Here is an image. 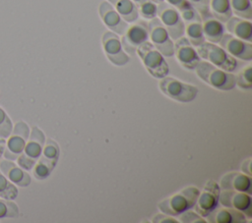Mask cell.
Listing matches in <instances>:
<instances>
[{
    "mask_svg": "<svg viewBox=\"0 0 252 223\" xmlns=\"http://www.w3.org/2000/svg\"><path fill=\"white\" fill-rule=\"evenodd\" d=\"M194 71L203 82L219 90H230L236 86L234 74L220 69L205 60H201Z\"/></svg>",
    "mask_w": 252,
    "mask_h": 223,
    "instance_id": "6da1fadb",
    "label": "cell"
},
{
    "mask_svg": "<svg viewBox=\"0 0 252 223\" xmlns=\"http://www.w3.org/2000/svg\"><path fill=\"white\" fill-rule=\"evenodd\" d=\"M200 195V190L194 186L187 187L173 195L161 200L158 207L165 214L171 216H179L184 211L194 207L197 198Z\"/></svg>",
    "mask_w": 252,
    "mask_h": 223,
    "instance_id": "7a4b0ae2",
    "label": "cell"
},
{
    "mask_svg": "<svg viewBox=\"0 0 252 223\" xmlns=\"http://www.w3.org/2000/svg\"><path fill=\"white\" fill-rule=\"evenodd\" d=\"M136 54L152 77L161 79L168 75L169 67L164 56L149 40L145 41L137 48Z\"/></svg>",
    "mask_w": 252,
    "mask_h": 223,
    "instance_id": "3957f363",
    "label": "cell"
},
{
    "mask_svg": "<svg viewBox=\"0 0 252 223\" xmlns=\"http://www.w3.org/2000/svg\"><path fill=\"white\" fill-rule=\"evenodd\" d=\"M201 59L213 64L214 66L227 72H234L238 66L237 59L229 55L222 47L217 43L205 41L196 47Z\"/></svg>",
    "mask_w": 252,
    "mask_h": 223,
    "instance_id": "277c9868",
    "label": "cell"
},
{
    "mask_svg": "<svg viewBox=\"0 0 252 223\" xmlns=\"http://www.w3.org/2000/svg\"><path fill=\"white\" fill-rule=\"evenodd\" d=\"M44 143L45 136L43 132L37 127H32L24 151L16 159L18 165L26 171L32 170L42 153Z\"/></svg>",
    "mask_w": 252,
    "mask_h": 223,
    "instance_id": "5b68a950",
    "label": "cell"
},
{
    "mask_svg": "<svg viewBox=\"0 0 252 223\" xmlns=\"http://www.w3.org/2000/svg\"><path fill=\"white\" fill-rule=\"evenodd\" d=\"M158 87L163 94L175 101L182 103L193 101L199 92L195 85L168 76L160 79Z\"/></svg>",
    "mask_w": 252,
    "mask_h": 223,
    "instance_id": "8992f818",
    "label": "cell"
},
{
    "mask_svg": "<svg viewBox=\"0 0 252 223\" xmlns=\"http://www.w3.org/2000/svg\"><path fill=\"white\" fill-rule=\"evenodd\" d=\"M158 18L173 41L184 36V23L180 13L165 1L158 4Z\"/></svg>",
    "mask_w": 252,
    "mask_h": 223,
    "instance_id": "52a82bcc",
    "label": "cell"
},
{
    "mask_svg": "<svg viewBox=\"0 0 252 223\" xmlns=\"http://www.w3.org/2000/svg\"><path fill=\"white\" fill-rule=\"evenodd\" d=\"M30 132L31 130L28 124L23 121H20L13 126L12 133L7 138V141L4 145L3 155L5 159L14 161L18 158V156L24 151Z\"/></svg>",
    "mask_w": 252,
    "mask_h": 223,
    "instance_id": "ba28073f",
    "label": "cell"
},
{
    "mask_svg": "<svg viewBox=\"0 0 252 223\" xmlns=\"http://www.w3.org/2000/svg\"><path fill=\"white\" fill-rule=\"evenodd\" d=\"M147 40H149L148 22L142 20H137L128 26L120 38L122 47L129 56L135 55L137 48Z\"/></svg>",
    "mask_w": 252,
    "mask_h": 223,
    "instance_id": "9c48e42d",
    "label": "cell"
},
{
    "mask_svg": "<svg viewBox=\"0 0 252 223\" xmlns=\"http://www.w3.org/2000/svg\"><path fill=\"white\" fill-rule=\"evenodd\" d=\"M149 41L164 56L171 57L174 54V42L159 19L154 18L148 22Z\"/></svg>",
    "mask_w": 252,
    "mask_h": 223,
    "instance_id": "30bf717a",
    "label": "cell"
},
{
    "mask_svg": "<svg viewBox=\"0 0 252 223\" xmlns=\"http://www.w3.org/2000/svg\"><path fill=\"white\" fill-rule=\"evenodd\" d=\"M219 203L224 207H230L242 212L247 219L252 218V197L249 194L232 190H220Z\"/></svg>",
    "mask_w": 252,
    "mask_h": 223,
    "instance_id": "8fae6325",
    "label": "cell"
},
{
    "mask_svg": "<svg viewBox=\"0 0 252 223\" xmlns=\"http://www.w3.org/2000/svg\"><path fill=\"white\" fill-rule=\"evenodd\" d=\"M101 42L105 56L113 65L124 66L130 61V56L124 51L118 34L107 30L102 34Z\"/></svg>",
    "mask_w": 252,
    "mask_h": 223,
    "instance_id": "7c38bea8",
    "label": "cell"
},
{
    "mask_svg": "<svg viewBox=\"0 0 252 223\" xmlns=\"http://www.w3.org/2000/svg\"><path fill=\"white\" fill-rule=\"evenodd\" d=\"M180 15L184 23V35H186L187 39L193 46H200L206 41L203 33L202 18L200 14L194 8H191Z\"/></svg>",
    "mask_w": 252,
    "mask_h": 223,
    "instance_id": "4fadbf2b",
    "label": "cell"
},
{
    "mask_svg": "<svg viewBox=\"0 0 252 223\" xmlns=\"http://www.w3.org/2000/svg\"><path fill=\"white\" fill-rule=\"evenodd\" d=\"M178 63L186 70L194 71L199 62L202 60L197 52L195 46H193L186 36L174 40V54Z\"/></svg>",
    "mask_w": 252,
    "mask_h": 223,
    "instance_id": "5bb4252c",
    "label": "cell"
},
{
    "mask_svg": "<svg viewBox=\"0 0 252 223\" xmlns=\"http://www.w3.org/2000/svg\"><path fill=\"white\" fill-rule=\"evenodd\" d=\"M218 44L235 59L242 61L252 60V42L242 40L227 32L222 35Z\"/></svg>",
    "mask_w": 252,
    "mask_h": 223,
    "instance_id": "9a60e30c",
    "label": "cell"
},
{
    "mask_svg": "<svg viewBox=\"0 0 252 223\" xmlns=\"http://www.w3.org/2000/svg\"><path fill=\"white\" fill-rule=\"evenodd\" d=\"M98 14L105 27L118 35H122L129 26V24L117 13L114 7L106 0L100 2L98 6Z\"/></svg>",
    "mask_w": 252,
    "mask_h": 223,
    "instance_id": "2e32d148",
    "label": "cell"
},
{
    "mask_svg": "<svg viewBox=\"0 0 252 223\" xmlns=\"http://www.w3.org/2000/svg\"><path fill=\"white\" fill-rule=\"evenodd\" d=\"M220 190H232L251 195V176L243 172H230L222 176L220 183Z\"/></svg>",
    "mask_w": 252,
    "mask_h": 223,
    "instance_id": "e0dca14e",
    "label": "cell"
},
{
    "mask_svg": "<svg viewBox=\"0 0 252 223\" xmlns=\"http://www.w3.org/2000/svg\"><path fill=\"white\" fill-rule=\"evenodd\" d=\"M0 171L15 186L25 188L31 184V176L18 164L9 159L0 160Z\"/></svg>",
    "mask_w": 252,
    "mask_h": 223,
    "instance_id": "ac0fdd59",
    "label": "cell"
},
{
    "mask_svg": "<svg viewBox=\"0 0 252 223\" xmlns=\"http://www.w3.org/2000/svg\"><path fill=\"white\" fill-rule=\"evenodd\" d=\"M201 18L205 40L218 44L225 33V27L223 23L215 18L211 13Z\"/></svg>",
    "mask_w": 252,
    "mask_h": 223,
    "instance_id": "d6986e66",
    "label": "cell"
},
{
    "mask_svg": "<svg viewBox=\"0 0 252 223\" xmlns=\"http://www.w3.org/2000/svg\"><path fill=\"white\" fill-rule=\"evenodd\" d=\"M225 24V29L228 33L242 40L252 42V23L237 16H231Z\"/></svg>",
    "mask_w": 252,
    "mask_h": 223,
    "instance_id": "ffe728a7",
    "label": "cell"
},
{
    "mask_svg": "<svg viewBox=\"0 0 252 223\" xmlns=\"http://www.w3.org/2000/svg\"><path fill=\"white\" fill-rule=\"evenodd\" d=\"M206 218L209 222L214 223H245L247 222V217L240 211L230 208L221 207L216 208L211 212Z\"/></svg>",
    "mask_w": 252,
    "mask_h": 223,
    "instance_id": "44dd1931",
    "label": "cell"
},
{
    "mask_svg": "<svg viewBox=\"0 0 252 223\" xmlns=\"http://www.w3.org/2000/svg\"><path fill=\"white\" fill-rule=\"evenodd\" d=\"M219 206V196L212 192L204 190L200 192L197 201L194 205L195 211L206 218Z\"/></svg>",
    "mask_w": 252,
    "mask_h": 223,
    "instance_id": "7402d4cb",
    "label": "cell"
},
{
    "mask_svg": "<svg viewBox=\"0 0 252 223\" xmlns=\"http://www.w3.org/2000/svg\"><path fill=\"white\" fill-rule=\"evenodd\" d=\"M108 1L121 18L128 24H132L139 19L138 9L132 0H106Z\"/></svg>",
    "mask_w": 252,
    "mask_h": 223,
    "instance_id": "603a6c76",
    "label": "cell"
},
{
    "mask_svg": "<svg viewBox=\"0 0 252 223\" xmlns=\"http://www.w3.org/2000/svg\"><path fill=\"white\" fill-rule=\"evenodd\" d=\"M209 9L211 14L223 24L233 16L229 0H209Z\"/></svg>",
    "mask_w": 252,
    "mask_h": 223,
    "instance_id": "cb8c5ba5",
    "label": "cell"
},
{
    "mask_svg": "<svg viewBox=\"0 0 252 223\" xmlns=\"http://www.w3.org/2000/svg\"><path fill=\"white\" fill-rule=\"evenodd\" d=\"M58 156H59V147L57 143L51 139H48L43 145L42 153L39 157V160L47 163L53 169L56 165Z\"/></svg>",
    "mask_w": 252,
    "mask_h": 223,
    "instance_id": "d4e9b609",
    "label": "cell"
},
{
    "mask_svg": "<svg viewBox=\"0 0 252 223\" xmlns=\"http://www.w3.org/2000/svg\"><path fill=\"white\" fill-rule=\"evenodd\" d=\"M230 8L234 16L251 20L252 19V6L251 0H229Z\"/></svg>",
    "mask_w": 252,
    "mask_h": 223,
    "instance_id": "484cf974",
    "label": "cell"
},
{
    "mask_svg": "<svg viewBox=\"0 0 252 223\" xmlns=\"http://www.w3.org/2000/svg\"><path fill=\"white\" fill-rule=\"evenodd\" d=\"M18 196V189L0 171V197L14 200Z\"/></svg>",
    "mask_w": 252,
    "mask_h": 223,
    "instance_id": "4316f807",
    "label": "cell"
},
{
    "mask_svg": "<svg viewBox=\"0 0 252 223\" xmlns=\"http://www.w3.org/2000/svg\"><path fill=\"white\" fill-rule=\"evenodd\" d=\"M19 216V207L13 201L0 197V220Z\"/></svg>",
    "mask_w": 252,
    "mask_h": 223,
    "instance_id": "83f0119b",
    "label": "cell"
},
{
    "mask_svg": "<svg viewBox=\"0 0 252 223\" xmlns=\"http://www.w3.org/2000/svg\"><path fill=\"white\" fill-rule=\"evenodd\" d=\"M139 16L144 20H152L158 17V4L153 0H147L137 6Z\"/></svg>",
    "mask_w": 252,
    "mask_h": 223,
    "instance_id": "f1b7e54d",
    "label": "cell"
},
{
    "mask_svg": "<svg viewBox=\"0 0 252 223\" xmlns=\"http://www.w3.org/2000/svg\"><path fill=\"white\" fill-rule=\"evenodd\" d=\"M236 77V85L242 89L252 87V67L249 65L242 69Z\"/></svg>",
    "mask_w": 252,
    "mask_h": 223,
    "instance_id": "f546056e",
    "label": "cell"
},
{
    "mask_svg": "<svg viewBox=\"0 0 252 223\" xmlns=\"http://www.w3.org/2000/svg\"><path fill=\"white\" fill-rule=\"evenodd\" d=\"M13 130V124L8 116V114L4 111L3 108L0 107V138L7 139Z\"/></svg>",
    "mask_w": 252,
    "mask_h": 223,
    "instance_id": "4dcf8cb0",
    "label": "cell"
},
{
    "mask_svg": "<svg viewBox=\"0 0 252 223\" xmlns=\"http://www.w3.org/2000/svg\"><path fill=\"white\" fill-rule=\"evenodd\" d=\"M52 170L53 169L47 163L38 159L33 166V176L38 180H43L50 175Z\"/></svg>",
    "mask_w": 252,
    "mask_h": 223,
    "instance_id": "1f68e13d",
    "label": "cell"
},
{
    "mask_svg": "<svg viewBox=\"0 0 252 223\" xmlns=\"http://www.w3.org/2000/svg\"><path fill=\"white\" fill-rule=\"evenodd\" d=\"M179 222L183 223H206L207 220L195 210L188 209L179 215Z\"/></svg>",
    "mask_w": 252,
    "mask_h": 223,
    "instance_id": "d6a6232c",
    "label": "cell"
},
{
    "mask_svg": "<svg viewBox=\"0 0 252 223\" xmlns=\"http://www.w3.org/2000/svg\"><path fill=\"white\" fill-rule=\"evenodd\" d=\"M188 2L200 14L201 17L211 13L209 9V0H188Z\"/></svg>",
    "mask_w": 252,
    "mask_h": 223,
    "instance_id": "836d02e7",
    "label": "cell"
},
{
    "mask_svg": "<svg viewBox=\"0 0 252 223\" xmlns=\"http://www.w3.org/2000/svg\"><path fill=\"white\" fill-rule=\"evenodd\" d=\"M166 3L174 7L180 14L193 8V6L188 2V0H164Z\"/></svg>",
    "mask_w": 252,
    "mask_h": 223,
    "instance_id": "e575fe53",
    "label": "cell"
},
{
    "mask_svg": "<svg viewBox=\"0 0 252 223\" xmlns=\"http://www.w3.org/2000/svg\"><path fill=\"white\" fill-rule=\"evenodd\" d=\"M152 222L154 223H179V220L175 219L174 216L165 214V213H159L153 217Z\"/></svg>",
    "mask_w": 252,
    "mask_h": 223,
    "instance_id": "d590c367",
    "label": "cell"
},
{
    "mask_svg": "<svg viewBox=\"0 0 252 223\" xmlns=\"http://www.w3.org/2000/svg\"><path fill=\"white\" fill-rule=\"evenodd\" d=\"M251 162H252V159L251 158H248L246 160L243 161L242 165H241V171L249 176L252 175V170H251Z\"/></svg>",
    "mask_w": 252,
    "mask_h": 223,
    "instance_id": "8d00e7d4",
    "label": "cell"
},
{
    "mask_svg": "<svg viewBox=\"0 0 252 223\" xmlns=\"http://www.w3.org/2000/svg\"><path fill=\"white\" fill-rule=\"evenodd\" d=\"M132 1L135 3V5H136V7H137L138 5L142 4L143 2H145V1H147V0H132Z\"/></svg>",
    "mask_w": 252,
    "mask_h": 223,
    "instance_id": "74e56055",
    "label": "cell"
},
{
    "mask_svg": "<svg viewBox=\"0 0 252 223\" xmlns=\"http://www.w3.org/2000/svg\"><path fill=\"white\" fill-rule=\"evenodd\" d=\"M5 145V144H4ZM3 150H4V146H3V144L0 142V158H1V156L3 155Z\"/></svg>",
    "mask_w": 252,
    "mask_h": 223,
    "instance_id": "f35d334b",
    "label": "cell"
},
{
    "mask_svg": "<svg viewBox=\"0 0 252 223\" xmlns=\"http://www.w3.org/2000/svg\"><path fill=\"white\" fill-rule=\"evenodd\" d=\"M154 2H156L157 4H158V3H160V2H162V1H164V0H153Z\"/></svg>",
    "mask_w": 252,
    "mask_h": 223,
    "instance_id": "ab89813d",
    "label": "cell"
}]
</instances>
